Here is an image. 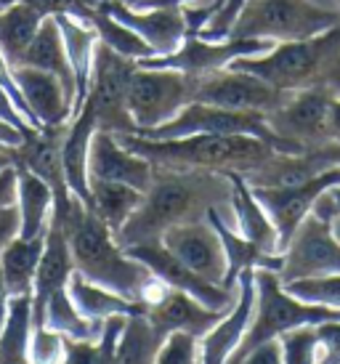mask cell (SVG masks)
<instances>
[{
  "mask_svg": "<svg viewBox=\"0 0 340 364\" xmlns=\"http://www.w3.org/2000/svg\"><path fill=\"white\" fill-rule=\"evenodd\" d=\"M19 3H27V6L38 11L41 16L70 14V16H75V19L85 21L90 11L101 9L104 3H112V0H19Z\"/></svg>",
  "mask_w": 340,
  "mask_h": 364,
  "instance_id": "ab89813d",
  "label": "cell"
},
{
  "mask_svg": "<svg viewBox=\"0 0 340 364\" xmlns=\"http://www.w3.org/2000/svg\"><path fill=\"white\" fill-rule=\"evenodd\" d=\"M43 16L27 3H14L11 9L0 11V53L9 61L11 70L24 64V53L30 48L32 38L38 35Z\"/></svg>",
  "mask_w": 340,
  "mask_h": 364,
  "instance_id": "f546056e",
  "label": "cell"
},
{
  "mask_svg": "<svg viewBox=\"0 0 340 364\" xmlns=\"http://www.w3.org/2000/svg\"><path fill=\"white\" fill-rule=\"evenodd\" d=\"M72 274H75V261H72L67 229L59 221L51 218L41 263H38L35 287H32V324L38 322V316L43 314V306H46L51 295L56 293V290H64L70 284Z\"/></svg>",
  "mask_w": 340,
  "mask_h": 364,
  "instance_id": "7402d4cb",
  "label": "cell"
},
{
  "mask_svg": "<svg viewBox=\"0 0 340 364\" xmlns=\"http://www.w3.org/2000/svg\"><path fill=\"white\" fill-rule=\"evenodd\" d=\"M162 341L165 338L154 333V327L144 314L128 316V322L122 327L120 343L115 348L112 364H154Z\"/></svg>",
  "mask_w": 340,
  "mask_h": 364,
  "instance_id": "836d02e7",
  "label": "cell"
},
{
  "mask_svg": "<svg viewBox=\"0 0 340 364\" xmlns=\"http://www.w3.org/2000/svg\"><path fill=\"white\" fill-rule=\"evenodd\" d=\"M213 208H231V178L226 173L154 168L139 210L115 237L122 247L152 242L179 223L205 218Z\"/></svg>",
  "mask_w": 340,
  "mask_h": 364,
  "instance_id": "6da1fadb",
  "label": "cell"
},
{
  "mask_svg": "<svg viewBox=\"0 0 340 364\" xmlns=\"http://www.w3.org/2000/svg\"><path fill=\"white\" fill-rule=\"evenodd\" d=\"M149 160L130 152L115 133L96 131L88 146V181H115L147 192L152 183Z\"/></svg>",
  "mask_w": 340,
  "mask_h": 364,
  "instance_id": "d6986e66",
  "label": "cell"
},
{
  "mask_svg": "<svg viewBox=\"0 0 340 364\" xmlns=\"http://www.w3.org/2000/svg\"><path fill=\"white\" fill-rule=\"evenodd\" d=\"M335 24H340V11L314 0H248L231 24L229 38H258L271 43L306 41Z\"/></svg>",
  "mask_w": 340,
  "mask_h": 364,
  "instance_id": "8992f818",
  "label": "cell"
},
{
  "mask_svg": "<svg viewBox=\"0 0 340 364\" xmlns=\"http://www.w3.org/2000/svg\"><path fill=\"white\" fill-rule=\"evenodd\" d=\"M332 96H335V91H330V88L292 91L287 102L266 114L269 128L282 141L298 146L300 152L330 144L327 112H330Z\"/></svg>",
  "mask_w": 340,
  "mask_h": 364,
  "instance_id": "8fae6325",
  "label": "cell"
},
{
  "mask_svg": "<svg viewBox=\"0 0 340 364\" xmlns=\"http://www.w3.org/2000/svg\"><path fill=\"white\" fill-rule=\"evenodd\" d=\"M229 67L250 72L287 93L306 88H330L340 93V24L306 41L277 43L271 51L237 59Z\"/></svg>",
  "mask_w": 340,
  "mask_h": 364,
  "instance_id": "277c9868",
  "label": "cell"
},
{
  "mask_svg": "<svg viewBox=\"0 0 340 364\" xmlns=\"http://www.w3.org/2000/svg\"><path fill=\"white\" fill-rule=\"evenodd\" d=\"M335 9H338V11H340V0H335Z\"/></svg>",
  "mask_w": 340,
  "mask_h": 364,
  "instance_id": "11a10c76",
  "label": "cell"
},
{
  "mask_svg": "<svg viewBox=\"0 0 340 364\" xmlns=\"http://www.w3.org/2000/svg\"><path fill=\"white\" fill-rule=\"evenodd\" d=\"M0 117L9 122V125H14L16 131L24 133L27 139L38 133L35 128H30V125H27V120H24V117H21V112L16 109V104H14V99L9 96V91H6V88H0Z\"/></svg>",
  "mask_w": 340,
  "mask_h": 364,
  "instance_id": "7bdbcfd3",
  "label": "cell"
},
{
  "mask_svg": "<svg viewBox=\"0 0 340 364\" xmlns=\"http://www.w3.org/2000/svg\"><path fill=\"white\" fill-rule=\"evenodd\" d=\"M282 364H317L319 362V335L314 324L295 327L282 333L280 338Z\"/></svg>",
  "mask_w": 340,
  "mask_h": 364,
  "instance_id": "d590c367",
  "label": "cell"
},
{
  "mask_svg": "<svg viewBox=\"0 0 340 364\" xmlns=\"http://www.w3.org/2000/svg\"><path fill=\"white\" fill-rule=\"evenodd\" d=\"M101 9L122 21L125 27H130L141 41L149 43L154 56H168L179 51L181 43L189 35L181 9H133L125 0H112V3H104Z\"/></svg>",
  "mask_w": 340,
  "mask_h": 364,
  "instance_id": "ffe728a7",
  "label": "cell"
},
{
  "mask_svg": "<svg viewBox=\"0 0 340 364\" xmlns=\"http://www.w3.org/2000/svg\"><path fill=\"white\" fill-rule=\"evenodd\" d=\"M96 128V114L85 102L80 112L67 122V133H64V146H61V157H64V176H67V186L70 192L85 203H90V183H88V146Z\"/></svg>",
  "mask_w": 340,
  "mask_h": 364,
  "instance_id": "cb8c5ba5",
  "label": "cell"
},
{
  "mask_svg": "<svg viewBox=\"0 0 340 364\" xmlns=\"http://www.w3.org/2000/svg\"><path fill=\"white\" fill-rule=\"evenodd\" d=\"M277 274L282 284L306 277L340 274V240L335 237L332 223L311 210L285 247Z\"/></svg>",
  "mask_w": 340,
  "mask_h": 364,
  "instance_id": "9c48e42d",
  "label": "cell"
},
{
  "mask_svg": "<svg viewBox=\"0 0 340 364\" xmlns=\"http://www.w3.org/2000/svg\"><path fill=\"white\" fill-rule=\"evenodd\" d=\"M144 316L149 319V324L160 338L170 333H189L202 338L223 316V311L208 309L197 298L181 293V290H173V287H165L160 282L144 304Z\"/></svg>",
  "mask_w": 340,
  "mask_h": 364,
  "instance_id": "2e32d148",
  "label": "cell"
},
{
  "mask_svg": "<svg viewBox=\"0 0 340 364\" xmlns=\"http://www.w3.org/2000/svg\"><path fill=\"white\" fill-rule=\"evenodd\" d=\"M287 99H290L287 91H280L250 72L231 70V67L197 75V88H194V102L237 112L269 114Z\"/></svg>",
  "mask_w": 340,
  "mask_h": 364,
  "instance_id": "30bf717a",
  "label": "cell"
},
{
  "mask_svg": "<svg viewBox=\"0 0 340 364\" xmlns=\"http://www.w3.org/2000/svg\"><path fill=\"white\" fill-rule=\"evenodd\" d=\"M277 43L258 41V38H226V41H208L200 32H189L179 51L168 56H152L139 61V67H160V70H179L189 75H205L213 70H223L231 61L245 56H260L271 51Z\"/></svg>",
  "mask_w": 340,
  "mask_h": 364,
  "instance_id": "7c38bea8",
  "label": "cell"
},
{
  "mask_svg": "<svg viewBox=\"0 0 340 364\" xmlns=\"http://www.w3.org/2000/svg\"><path fill=\"white\" fill-rule=\"evenodd\" d=\"M96 30V35H99V41L107 46V48H112L115 53H120V56H125V59L130 61H144V59H152L154 56V51L149 48V43L141 41L136 32L130 30V27H125L122 21H117L112 14H107L104 9H93L88 14V19H85Z\"/></svg>",
  "mask_w": 340,
  "mask_h": 364,
  "instance_id": "e575fe53",
  "label": "cell"
},
{
  "mask_svg": "<svg viewBox=\"0 0 340 364\" xmlns=\"http://www.w3.org/2000/svg\"><path fill=\"white\" fill-rule=\"evenodd\" d=\"M21 67H35V70L56 75L67 96L72 99V112H75V93H78L75 91V75H72L70 59H67V48H64V38H61L56 16H43L38 35L32 38L30 48L24 53Z\"/></svg>",
  "mask_w": 340,
  "mask_h": 364,
  "instance_id": "484cf974",
  "label": "cell"
},
{
  "mask_svg": "<svg viewBox=\"0 0 340 364\" xmlns=\"http://www.w3.org/2000/svg\"><path fill=\"white\" fill-rule=\"evenodd\" d=\"M322 149H324V154H327V160H330L332 168H340V144H324Z\"/></svg>",
  "mask_w": 340,
  "mask_h": 364,
  "instance_id": "816d5d0a",
  "label": "cell"
},
{
  "mask_svg": "<svg viewBox=\"0 0 340 364\" xmlns=\"http://www.w3.org/2000/svg\"><path fill=\"white\" fill-rule=\"evenodd\" d=\"M24 139H27L24 133L16 131L14 125H9V122L0 117V144H3V146H19Z\"/></svg>",
  "mask_w": 340,
  "mask_h": 364,
  "instance_id": "681fc988",
  "label": "cell"
},
{
  "mask_svg": "<svg viewBox=\"0 0 340 364\" xmlns=\"http://www.w3.org/2000/svg\"><path fill=\"white\" fill-rule=\"evenodd\" d=\"M14 77L24 96L27 109L41 128L64 125L72 120V99L67 96L56 75L35 70V67H19V70H14Z\"/></svg>",
  "mask_w": 340,
  "mask_h": 364,
  "instance_id": "44dd1931",
  "label": "cell"
},
{
  "mask_svg": "<svg viewBox=\"0 0 340 364\" xmlns=\"http://www.w3.org/2000/svg\"><path fill=\"white\" fill-rule=\"evenodd\" d=\"M314 213H319L322 218H327V221L338 218L340 215V186H335V189L322 194L319 200H317V205H314Z\"/></svg>",
  "mask_w": 340,
  "mask_h": 364,
  "instance_id": "bcb514c9",
  "label": "cell"
},
{
  "mask_svg": "<svg viewBox=\"0 0 340 364\" xmlns=\"http://www.w3.org/2000/svg\"><path fill=\"white\" fill-rule=\"evenodd\" d=\"M51 327V330H56L59 335L64 338H72V341H99L101 335V324L104 322H90L85 319L80 311H78V306L72 304L70 293H67V287L64 290H56V293L51 295L46 306H43V314L38 316V322L32 324V327Z\"/></svg>",
  "mask_w": 340,
  "mask_h": 364,
  "instance_id": "d6a6232c",
  "label": "cell"
},
{
  "mask_svg": "<svg viewBox=\"0 0 340 364\" xmlns=\"http://www.w3.org/2000/svg\"><path fill=\"white\" fill-rule=\"evenodd\" d=\"M32 295H14L0 330V364H32Z\"/></svg>",
  "mask_w": 340,
  "mask_h": 364,
  "instance_id": "1f68e13d",
  "label": "cell"
},
{
  "mask_svg": "<svg viewBox=\"0 0 340 364\" xmlns=\"http://www.w3.org/2000/svg\"><path fill=\"white\" fill-rule=\"evenodd\" d=\"M64 133H67V122L64 125H48V128H41L30 139H24L19 146H14V165L27 168L35 176H41L43 181L53 189V197H56L53 213H64L72 200L67 176H64V157H61Z\"/></svg>",
  "mask_w": 340,
  "mask_h": 364,
  "instance_id": "e0dca14e",
  "label": "cell"
},
{
  "mask_svg": "<svg viewBox=\"0 0 340 364\" xmlns=\"http://www.w3.org/2000/svg\"><path fill=\"white\" fill-rule=\"evenodd\" d=\"M64 354V335L51 327H32L30 338V359L32 364H59Z\"/></svg>",
  "mask_w": 340,
  "mask_h": 364,
  "instance_id": "f35d334b",
  "label": "cell"
},
{
  "mask_svg": "<svg viewBox=\"0 0 340 364\" xmlns=\"http://www.w3.org/2000/svg\"><path fill=\"white\" fill-rule=\"evenodd\" d=\"M51 218L67 229L75 272L128 301L136 304L147 301L149 290L157 284V277L141 261L125 253V247L117 242L110 226L101 223L85 208V203L72 194L67 210L53 213Z\"/></svg>",
  "mask_w": 340,
  "mask_h": 364,
  "instance_id": "7a4b0ae2",
  "label": "cell"
},
{
  "mask_svg": "<svg viewBox=\"0 0 340 364\" xmlns=\"http://www.w3.org/2000/svg\"><path fill=\"white\" fill-rule=\"evenodd\" d=\"M16 168V210H19V237L35 240L46 237L53 215V189L27 168Z\"/></svg>",
  "mask_w": 340,
  "mask_h": 364,
  "instance_id": "d4e9b609",
  "label": "cell"
},
{
  "mask_svg": "<svg viewBox=\"0 0 340 364\" xmlns=\"http://www.w3.org/2000/svg\"><path fill=\"white\" fill-rule=\"evenodd\" d=\"M59 21L61 38H64V48H67V59H70L72 75H75V112L72 117L80 112L85 104L90 85V67H93V48L99 43V35L90 27L88 21H80L70 16V14H56Z\"/></svg>",
  "mask_w": 340,
  "mask_h": 364,
  "instance_id": "4316f807",
  "label": "cell"
},
{
  "mask_svg": "<svg viewBox=\"0 0 340 364\" xmlns=\"http://www.w3.org/2000/svg\"><path fill=\"white\" fill-rule=\"evenodd\" d=\"M285 290L306 304H319L340 309V274L327 277H306V279H292L285 282Z\"/></svg>",
  "mask_w": 340,
  "mask_h": 364,
  "instance_id": "8d00e7d4",
  "label": "cell"
},
{
  "mask_svg": "<svg viewBox=\"0 0 340 364\" xmlns=\"http://www.w3.org/2000/svg\"><path fill=\"white\" fill-rule=\"evenodd\" d=\"M231 178V213H234V229L260 247L269 255H282L280 253V234L277 226L271 223L269 213L263 210V205L255 200L250 183L242 178L240 173H226Z\"/></svg>",
  "mask_w": 340,
  "mask_h": 364,
  "instance_id": "603a6c76",
  "label": "cell"
},
{
  "mask_svg": "<svg viewBox=\"0 0 340 364\" xmlns=\"http://www.w3.org/2000/svg\"><path fill=\"white\" fill-rule=\"evenodd\" d=\"M16 205V168L0 171V210Z\"/></svg>",
  "mask_w": 340,
  "mask_h": 364,
  "instance_id": "7dc6e473",
  "label": "cell"
},
{
  "mask_svg": "<svg viewBox=\"0 0 340 364\" xmlns=\"http://www.w3.org/2000/svg\"><path fill=\"white\" fill-rule=\"evenodd\" d=\"M340 322V309L319 304H306L290 295L282 284L280 274L271 269H255V309L248 324V333L242 338L240 348L234 351L229 364H237L242 356H248L255 346L280 338L287 330L306 327V324Z\"/></svg>",
  "mask_w": 340,
  "mask_h": 364,
  "instance_id": "5b68a950",
  "label": "cell"
},
{
  "mask_svg": "<svg viewBox=\"0 0 340 364\" xmlns=\"http://www.w3.org/2000/svg\"><path fill=\"white\" fill-rule=\"evenodd\" d=\"M88 183H90L88 210L101 223H107L112 229V234H117L128 223L130 215L139 210L144 192L115 181H88Z\"/></svg>",
  "mask_w": 340,
  "mask_h": 364,
  "instance_id": "4dcf8cb0",
  "label": "cell"
},
{
  "mask_svg": "<svg viewBox=\"0 0 340 364\" xmlns=\"http://www.w3.org/2000/svg\"><path fill=\"white\" fill-rule=\"evenodd\" d=\"M136 61L125 59L120 53L96 43L93 48V67H90V85L85 102L96 114V128L115 136L136 133L128 112V85L136 72Z\"/></svg>",
  "mask_w": 340,
  "mask_h": 364,
  "instance_id": "ba28073f",
  "label": "cell"
},
{
  "mask_svg": "<svg viewBox=\"0 0 340 364\" xmlns=\"http://www.w3.org/2000/svg\"><path fill=\"white\" fill-rule=\"evenodd\" d=\"M16 0H0V11H6V9H11Z\"/></svg>",
  "mask_w": 340,
  "mask_h": 364,
  "instance_id": "db71d44e",
  "label": "cell"
},
{
  "mask_svg": "<svg viewBox=\"0 0 340 364\" xmlns=\"http://www.w3.org/2000/svg\"><path fill=\"white\" fill-rule=\"evenodd\" d=\"M340 186V168H330V171L314 176L309 181L295 183V186H271V189H253L255 200L263 205V210L269 213L271 223L277 226L280 234V253H285L287 242L292 240V234L298 229L303 218L314 210V205L324 192H330Z\"/></svg>",
  "mask_w": 340,
  "mask_h": 364,
  "instance_id": "5bb4252c",
  "label": "cell"
},
{
  "mask_svg": "<svg viewBox=\"0 0 340 364\" xmlns=\"http://www.w3.org/2000/svg\"><path fill=\"white\" fill-rule=\"evenodd\" d=\"M197 75L160 67H136L128 85V112L136 133H147L173 120L194 102Z\"/></svg>",
  "mask_w": 340,
  "mask_h": 364,
  "instance_id": "52a82bcc",
  "label": "cell"
},
{
  "mask_svg": "<svg viewBox=\"0 0 340 364\" xmlns=\"http://www.w3.org/2000/svg\"><path fill=\"white\" fill-rule=\"evenodd\" d=\"M122 146L141 154L154 168L170 171H213V173H245L277 152L271 144L255 136H184V139H144L136 133L117 136Z\"/></svg>",
  "mask_w": 340,
  "mask_h": 364,
  "instance_id": "3957f363",
  "label": "cell"
},
{
  "mask_svg": "<svg viewBox=\"0 0 340 364\" xmlns=\"http://www.w3.org/2000/svg\"><path fill=\"white\" fill-rule=\"evenodd\" d=\"M160 242L181 263H186L191 272L200 274L202 279H208L213 284H223L226 269H229L226 250H223V242H221L216 226L208 221V215L197 218V221L173 226V229L162 234Z\"/></svg>",
  "mask_w": 340,
  "mask_h": 364,
  "instance_id": "9a60e30c",
  "label": "cell"
},
{
  "mask_svg": "<svg viewBox=\"0 0 340 364\" xmlns=\"http://www.w3.org/2000/svg\"><path fill=\"white\" fill-rule=\"evenodd\" d=\"M237 364H282V348L280 341H266V343L255 346L250 354L242 356Z\"/></svg>",
  "mask_w": 340,
  "mask_h": 364,
  "instance_id": "ee69618b",
  "label": "cell"
},
{
  "mask_svg": "<svg viewBox=\"0 0 340 364\" xmlns=\"http://www.w3.org/2000/svg\"><path fill=\"white\" fill-rule=\"evenodd\" d=\"M14 237H19V210H16V205L0 210V253L9 247Z\"/></svg>",
  "mask_w": 340,
  "mask_h": 364,
  "instance_id": "f6af8a7d",
  "label": "cell"
},
{
  "mask_svg": "<svg viewBox=\"0 0 340 364\" xmlns=\"http://www.w3.org/2000/svg\"><path fill=\"white\" fill-rule=\"evenodd\" d=\"M43 245H46V237H35V240L14 237L9 247L0 253V274H3V282L9 287L11 298L14 295H32Z\"/></svg>",
  "mask_w": 340,
  "mask_h": 364,
  "instance_id": "f1b7e54d",
  "label": "cell"
},
{
  "mask_svg": "<svg viewBox=\"0 0 340 364\" xmlns=\"http://www.w3.org/2000/svg\"><path fill=\"white\" fill-rule=\"evenodd\" d=\"M327 133H330V144H340V93H335V96L330 99Z\"/></svg>",
  "mask_w": 340,
  "mask_h": 364,
  "instance_id": "c3c4849f",
  "label": "cell"
},
{
  "mask_svg": "<svg viewBox=\"0 0 340 364\" xmlns=\"http://www.w3.org/2000/svg\"><path fill=\"white\" fill-rule=\"evenodd\" d=\"M67 293H70L72 304L78 306V311L90 319V322H107L110 316H136V314H144V304H136V301H128L122 295L112 293L101 284L85 279L83 274H72L70 284H67Z\"/></svg>",
  "mask_w": 340,
  "mask_h": 364,
  "instance_id": "83f0119b",
  "label": "cell"
},
{
  "mask_svg": "<svg viewBox=\"0 0 340 364\" xmlns=\"http://www.w3.org/2000/svg\"><path fill=\"white\" fill-rule=\"evenodd\" d=\"M253 309H255V269H248L237 279V304L200 338V364H229L248 333Z\"/></svg>",
  "mask_w": 340,
  "mask_h": 364,
  "instance_id": "ac0fdd59",
  "label": "cell"
},
{
  "mask_svg": "<svg viewBox=\"0 0 340 364\" xmlns=\"http://www.w3.org/2000/svg\"><path fill=\"white\" fill-rule=\"evenodd\" d=\"M319 335V362L317 364H340V322L317 324Z\"/></svg>",
  "mask_w": 340,
  "mask_h": 364,
  "instance_id": "b9f144b4",
  "label": "cell"
},
{
  "mask_svg": "<svg viewBox=\"0 0 340 364\" xmlns=\"http://www.w3.org/2000/svg\"><path fill=\"white\" fill-rule=\"evenodd\" d=\"M9 287H6V282H3V274H0V330H3V322H6V314H9Z\"/></svg>",
  "mask_w": 340,
  "mask_h": 364,
  "instance_id": "f907efd6",
  "label": "cell"
},
{
  "mask_svg": "<svg viewBox=\"0 0 340 364\" xmlns=\"http://www.w3.org/2000/svg\"><path fill=\"white\" fill-rule=\"evenodd\" d=\"M154 364H200V338L189 333L165 335Z\"/></svg>",
  "mask_w": 340,
  "mask_h": 364,
  "instance_id": "74e56055",
  "label": "cell"
},
{
  "mask_svg": "<svg viewBox=\"0 0 340 364\" xmlns=\"http://www.w3.org/2000/svg\"><path fill=\"white\" fill-rule=\"evenodd\" d=\"M245 3H248V0H226L218 9V14L202 27V32H200L202 38H208V41H226L231 32V24L237 21Z\"/></svg>",
  "mask_w": 340,
  "mask_h": 364,
  "instance_id": "60d3db41",
  "label": "cell"
},
{
  "mask_svg": "<svg viewBox=\"0 0 340 364\" xmlns=\"http://www.w3.org/2000/svg\"><path fill=\"white\" fill-rule=\"evenodd\" d=\"M125 253L144 263L165 287H173V290H181V293L191 295V298H197V301L205 304L208 309H216V311L226 314L231 306L237 304V287L231 290V287L213 284V282H208V279H202L200 274H194L186 263H181L176 255L170 253L160 240L128 245Z\"/></svg>",
  "mask_w": 340,
  "mask_h": 364,
  "instance_id": "4fadbf2b",
  "label": "cell"
},
{
  "mask_svg": "<svg viewBox=\"0 0 340 364\" xmlns=\"http://www.w3.org/2000/svg\"><path fill=\"white\" fill-rule=\"evenodd\" d=\"M14 168V146H3L0 144V171Z\"/></svg>",
  "mask_w": 340,
  "mask_h": 364,
  "instance_id": "f5cc1de1",
  "label": "cell"
}]
</instances>
